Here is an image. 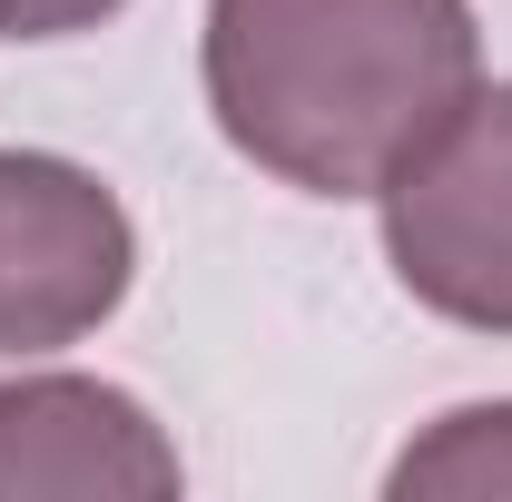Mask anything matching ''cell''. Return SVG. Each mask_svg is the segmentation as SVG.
<instances>
[{
	"label": "cell",
	"mask_w": 512,
	"mask_h": 502,
	"mask_svg": "<svg viewBox=\"0 0 512 502\" xmlns=\"http://www.w3.org/2000/svg\"><path fill=\"white\" fill-rule=\"evenodd\" d=\"M197 79L276 188L375 197L483 79V30L473 0H207Z\"/></svg>",
	"instance_id": "obj_1"
},
{
	"label": "cell",
	"mask_w": 512,
	"mask_h": 502,
	"mask_svg": "<svg viewBox=\"0 0 512 502\" xmlns=\"http://www.w3.org/2000/svg\"><path fill=\"white\" fill-rule=\"evenodd\" d=\"M384 266L424 315L512 335V79H473L375 188Z\"/></svg>",
	"instance_id": "obj_2"
},
{
	"label": "cell",
	"mask_w": 512,
	"mask_h": 502,
	"mask_svg": "<svg viewBox=\"0 0 512 502\" xmlns=\"http://www.w3.org/2000/svg\"><path fill=\"white\" fill-rule=\"evenodd\" d=\"M138 286V227L99 168L60 148H0V355H60Z\"/></svg>",
	"instance_id": "obj_3"
},
{
	"label": "cell",
	"mask_w": 512,
	"mask_h": 502,
	"mask_svg": "<svg viewBox=\"0 0 512 502\" xmlns=\"http://www.w3.org/2000/svg\"><path fill=\"white\" fill-rule=\"evenodd\" d=\"M188 483L158 414L99 375L0 384V502H168Z\"/></svg>",
	"instance_id": "obj_4"
},
{
	"label": "cell",
	"mask_w": 512,
	"mask_h": 502,
	"mask_svg": "<svg viewBox=\"0 0 512 502\" xmlns=\"http://www.w3.org/2000/svg\"><path fill=\"white\" fill-rule=\"evenodd\" d=\"M394 502H512V394L503 404H453L394 453Z\"/></svg>",
	"instance_id": "obj_5"
},
{
	"label": "cell",
	"mask_w": 512,
	"mask_h": 502,
	"mask_svg": "<svg viewBox=\"0 0 512 502\" xmlns=\"http://www.w3.org/2000/svg\"><path fill=\"white\" fill-rule=\"evenodd\" d=\"M128 0H0V30L10 40H79L99 20H119Z\"/></svg>",
	"instance_id": "obj_6"
}]
</instances>
